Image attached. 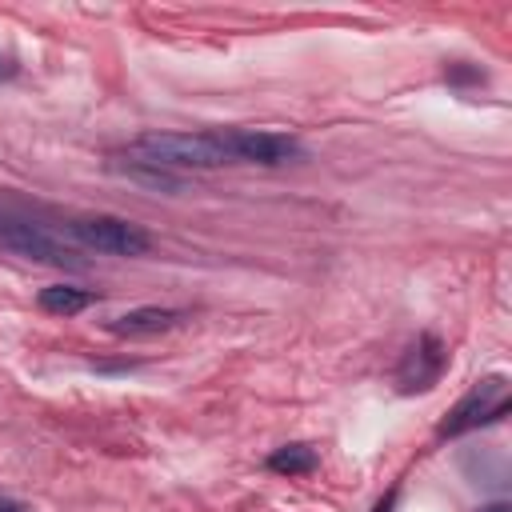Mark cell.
I'll return each instance as SVG.
<instances>
[{
    "label": "cell",
    "mask_w": 512,
    "mask_h": 512,
    "mask_svg": "<svg viewBox=\"0 0 512 512\" xmlns=\"http://www.w3.org/2000/svg\"><path fill=\"white\" fill-rule=\"evenodd\" d=\"M132 156L160 168H224L232 164L216 132H144L132 140Z\"/></svg>",
    "instance_id": "cell-1"
},
{
    "label": "cell",
    "mask_w": 512,
    "mask_h": 512,
    "mask_svg": "<svg viewBox=\"0 0 512 512\" xmlns=\"http://www.w3.org/2000/svg\"><path fill=\"white\" fill-rule=\"evenodd\" d=\"M68 236L92 252H108V256H148L152 252V236L124 220V216H80L64 224Z\"/></svg>",
    "instance_id": "cell-2"
},
{
    "label": "cell",
    "mask_w": 512,
    "mask_h": 512,
    "mask_svg": "<svg viewBox=\"0 0 512 512\" xmlns=\"http://www.w3.org/2000/svg\"><path fill=\"white\" fill-rule=\"evenodd\" d=\"M220 148L228 152L232 164H288L292 156H300V144L284 132H260V128H216Z\"/></svg>",
    "instance_id": "cell-3"
},
{
    "label": "cell",
    "mask_w": 512,
    "mask_h": 512,
    "mask_svg": "<svg viewBox=\"0 0 512 512\" xmlns=\"http://www.w3.org/2000/svg\"><path fill=\"white\" fill-rule=\"evenodd\" d=\"M508 404H512L508 380H504V376H488V380H480V384L448 412V420H444L436 432H440V436H464V432H472V428H480V424L500 420V416L508 412Z\"/></svg>",
    "instance_id": "cell-4"
},
{
    "label": "cell",
    "mask_w": 512,
    "mask_h": 512,
    "mask_svg": "<svg viewBox=\"0 0 512 512\" xmlns=\"http://www.w3.org/2000/svg\"><path fill=\"white\" fill-rule=\"evenodd\" d=\"M444 364H448L444 344H440L432 332L416 336V344L404 352V360H400V368H396V384H400V392L412 396V392H428V388H436L440 376H444Z\"/></svg>",
    "instance_id": "cell-5"
},
{
    "label": "cell",
    "mask_w": 512,
    "mask_h": 512,
    "mask_svg": "<svg viewBox=\"0 0 512 512\" xmlns=\"http://www.w3.org/2000/svg\"><path fill=\"white\" fill-rule=\"evenodd\" d=\"M0 240H4L12 252L28 256V260L72 264V252H68L48 228H40V224H32V220H4V224H0Z\"/></svg>",
    "instance_id": "cell-6"
},
{
    "label": "cell",
    "mask_w": 512,
    "mask_h": 512,
    "mask_svg": "<svg viewBox=\"0 0 512 512\" xmlns=\"http://www.w3.org/2000/svg\"><path fill=\"white\" fill-rule=\"evenodd\" d=\"M184 320V312L176 308H156V304H144V308H128L124 316H116L108 328L116 336H160L168 328H176Z\"/></svg>",
    "instance_id": "cell-7"
},
{
    "label": "cell",
    "mask_w": 512,
    "mask_h": 512,
    "mask_svg": "<svg viewBox=\"0 0 512 512\" xmlns=\"http://www.w3.org/2000/svg\"><path fill=\"white\" fill-rule=\"evenodd\" d=\"M92 300H96L92 292L72 288V284H48V288H40V296H36V304H40L48 316H76V312H84Z\"/></svg>",
    "instance_id": "cell-8"
},
{
    "label": "cell",
    "mask_w": 512,
    "mask_h": 512,
    "mask_svg": "<svg viewBox=\"0 0 512 512\" xmlns=\"http://www.w3.org/2000/svg\"><path fill=\"white\" fill-rule=\"evenodd\" d=\"M316 464H320V456L308 444H284L268 456V468L280 476H308V472H316Z\"/></svg>",
    "instance_id": "cell-9"
},
{
    "label": "cell",
    "mask_w": 512,
    "mask_h": 512,
    "mask_svg": "<svg viewBox=\"0 0 512 512\" xmlns=\"http://www.w3.org/2000/svg\"><path fill=\"white\" fill-rule=\"evenodd\" d=\"M20 72V64H16V56H8V52H0V84H8L12 76Z\"/></svg>",
    "instance_id": "cell-10"
},
{
    "label": "cell",
    "mask_w": 512,
    "mask_h": 512,
    "mask_svg": "<svg viewBox=\"0 0 512 512\" xmlns=\"http://www.w3.org/2000/svg\"><path fill=\"white\" fill-rule=\"evenodd\" d=\"M0 512H28V504H20V500H0Z\"/></svg>",
    "instance_id": "cell-11"
},
{
    "label": "cell",
    "mask_w": 512,
    "mask_h": 512,
    "mask_svg": "<svg viewBox=\"0 0 512 512\" xmlns=\"http://www.w3.org/2000/svg\"><path fill=\"white\" fill-rule=\"evenodd\" d=\"M392 504H396V492H388V496L376 504V512H392Z\"/></svg>",
    "instance_id": "cell-12"
},
{
    "label": "cell",
    "mask_w": 512,
    "mask_h": 512,
    "mask_svg": "<svg viewBox=\"0 0 512 512\" xmlns=\"http://www.w3.org/2000/svg\"><path fill=\"white\" fill-rule=\"evenodd\" d=\"M480 512H512V508H508V504H504V500H496V504H484V508H480Z\"/></svg>",
    "instance_id": "cell-13"
}]
</instances>
